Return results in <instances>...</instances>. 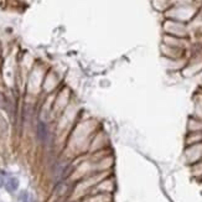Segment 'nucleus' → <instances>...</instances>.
I'll return each instance as SVG.
<instances>
[{
    "instance_id": "1",
    "label": "nucleus",
    "mask_w": 202,
    "mask_h": 202,
    "mask_svg": "<svg viewBox=\"0 0 202 202\" xmlns=\"http://www.w3.org/2000/svg\"><path fill=\"white\" fill-rule=\"evenodd\" d=\"M5 187L9 192L16 191L18 187H19V180L16 179V177H9L7 181L5 182Z\"/></svg>"
},
{
    "instance_id": "2",
    "label": "nucleus",
    "mask_w": 202,
    "mask_h": 202,
    "mask_svg": "<svg viewBox=\"0 0 202 202\" xmlns=\"http://www.w3.org/2000/svg\"><path fill=\"white\" fill-rule=\"evenodd\" d=\"M46 136H47L46 124H45V123H42V122H40V123H39V125H37V138L41 141H43L46 139Z\"/></svg>"
},
{
    "instance_id": "3",
    "label": "nucleus",
    "mask_w": 202,
    "mask_h": 202,
    "mask_svg": "<svg viewBox=\"0 0 202 202\" xmlns=\"http://www.w3.org/2000/svg\"><path fill=\"white\" fill-rule=\"evenodd\" d=\"M21 201H22V202H32V200H31L30 195H29V193H27L26 191L21 193Z\"/></svg>"
},
{
    "instance_id": "4",
    "label": "nucleus",
    "mask_w": 202,
    "mask_h": 202,
    "mask_svg": "<svg viewBox=\"0 0 202 202\" xmlns=\"http://www.w3.org/2000/svg\"><path fill=\"white\" fill-rule=\"evenodd\" d=\"M3 185H4V179H3L1 176H0V187H1Z\"/></svg>"
}]
</instances>
